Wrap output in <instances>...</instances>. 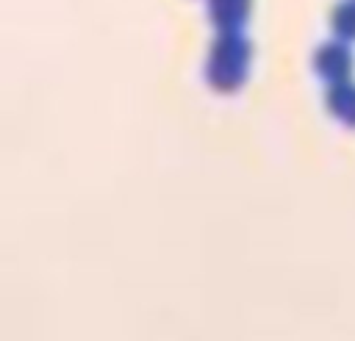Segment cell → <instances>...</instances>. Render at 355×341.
<instances>
[{"instance_id":"6da1fadb","label":"cell","mask_w":355,"mask_h":341,"mask_svg":"<svg viewBox=\"0 0 355 341\" xmlns=\"http://www.w3.org/2000/svg\"><path fill=\"white\" fill-rule=\"evenodd\" d=\"M241 69H244V58H241V47L236 42H222L208 64V80L216 89H233L241 80Z\"/></svg>"}]
</instances>
